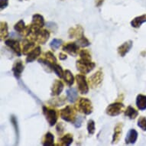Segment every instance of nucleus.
Returning a JSON list of instances; mask_svg holds the SVG:
<instances>
[{
    "label": "nucleus",
    "mask_w": 146,
    "mask_h": 146,
    "mask_svg": "<svg viewBox=\"0 0 146 146\" xmlns=\"http://www.w3.org/2000/svg\"><path fill=\"white\" fill-rule=\"evenodd\" d=\"M30 38L40 44H44L50 38V31L46 29L33 30L30 35Z\"/></svg>",
    "instance_id": "1"
},
{
    "label": "nucleus",
    "mask_w": 146,
    "mask_h": 146,
    "mask_svg": "<svg viewBox=\"0 0 146 146\" xmlns=\"http://www.w3.org/2000/svg\"><path fill=\"white\" fill-rule=\"evenodd\" d=\"M76 66H77V69L81 74H87L95 68L96 64L94 62H92L91 60L80 58L79 60H77L76 62Z\"/></svg>",
    "instance_id": "2"
},
{
    "label": "nucleus",
    "mask_w": 146,
    "mask_h": 146,
    "mask_svg": "<svg viewBox=\"0 0 146 146\" xmlns=\"http://www.w3.org/2000/svg\"><path fill=\"white\" fill-rule=\"evenodd\" d=\"M77 111L84 115H90L94 111V108L91 102L87 98H80L76 106Z\"/></svg>",
    "instance_id": "3"
},
{
    "label": "nucleus",
    "mask_w": 146,
    "mask_h": 146,
    "mask_svg": "<svg viewBox=\"0 0 146 146\" xmlns=\"http://www.w3.org/2000/svg\"><path fill=\"white\" fill-rule=\"evenodd\" d=\"M60 116L63 120L67 122L74 123L76 119V111L72 106H67L60 111Z\"/></svg>",
    "instance_id": "4"
},
{
    "label": "nucleus",
    "mask_w": 146,
    "mask_h": 146,
    "mask_svg": "<svg viewBox=\"0 0 146 146\" xmlns=\"http://www.w3.org/2000/svg\"><path fill=\"white\" fill-rule=\"evenodd\" d=\"M42 110H43L44 115L45 116L46 120L48 121L49 125L54 126L58 121V115L57 110L51 108L47 107L45 106H44L42 107Z\"/></svg>",
    "instance_id": "5"
},
{
    "label": "nucleus",
    "mask_w": 146,
    "mask_h": 146,
    "mask_svg": "<svg viewBox=\"0 0 146 146\" xmlns=\"http://www.w3.org/2000/svg\"><path fill=\"white\" fill-rule=\"evenodd\" d=\"M124 104L121 102H115L110 104L106 109V113L110 116H117L124 110Z\"/></svg>",
    "instance_id": "6"
},
{
    "label": "nucleus",
    "mask_w": 146,
    "mask_h": 146,
    "mask_svg": "<svg viewBox=\"0 0 146 146\" xmlns=\"http://www.w3.org/2000/svg\"><path fill=\"white\" fill-rule=\"evenodd\" d=\"M76 81H77L78 90L83 95H86L89 92V84L86 80V77L82 74H77L76 76Z\"/></svg>",
    "instance_id": "7"
},
{
    "label": "nucleus",
    "mask_w": 146,
    "mask_h": 146,
    "mask_svg": "<svg viewBox=\"0 0 146 146\" xmlns=\"http://www.w3.org/2000/svg\"><path fill=\"white\" fill-rule=\"evenodd\" d=\"M103 80V71L100 70L98 71H96L95 74L92 75L88 79L89 86H90L92 89H95L100 86Z\"/></svg>",
    "instance_id": "8"
},
{
    "label": "nucleus",
    "mask_w": 146,
    "mask_h": 146,
    "mask_svg": "<svg viewBox=\"0 0 146 146\" xmlns=\"http://www.w3.org/2000/svg\"><path fill=\"white\" fill-rule=\"evenodd\" d=\"M79 48L80 47L76 42H68L63 46L62 50L63 51L69 54L70 55L76 57L79 52Z\"/></svg>",
    "instance_id": "9"
},
{
    "label": "nucleus",
    "mask_w": 146,
    "mask_h": 146,
    "mask_svg": "<svg viewBox=\"0 0 146 146\" xmlns=\"http://www.w3.org/2000/svg\"><path fill=\"white\" fill-rule=\"evenodd\" d=\"M44 17L40 14H35L32 16V21H31V29L33 30H38V29H42L44 26Z\"/></svg>",
    "instance_id": "10"
},
{
    "label": "nucleus",
    "mask_w": 146,
    "mask_h": 146,
    "mask_svg": "<svg viewBox=\"0 0 146 146\" xmlns=\"http://www.w3.org/2000/svg\"><path fill=\"white\" fill-rule=\"evenodd\" d=\"M5 45L9 47L11 50H12L15 53L17 56H19V57L22 56V49H21L20 44L19 41L14 40V39H7L5 41Z\"/></svg>",
    "instance_id": "11"
},
{
    "label": "nucleus",
    "mask_w": 146,
    "mask_h": 146,
    "mask_svg": "<svg viewBox=\"0 0 146 146\" xmlns=\"http://www.w3.org/2000/svg\"><path fill=\"white\" fill-rule=\"evenodd\" d=\"M25 66L23 64L22 60H18L16 61H15L14 64L12 66V72H13V74L14 77L16 78L17 80H19L21 76H22V72L24 71Z\"/></svg>",
    "instance_id": "12"
},
{
    "label": "nucleus",
    "mask_w": 146,
    "mask_h": 146,
    "mask_svg": "<svg viewBox=\"0 0 146 146\" xmlns=\"http://www.w3.org/2000/svg\"><path fill=\"white\" fill-rule=\"evenodd\" d=\"M84 35V30L81 25H77L73 27L68 30V36L69 38H80Z\"/></svg>",
    "instance_id": "13"
},
{
    "label": "nucleus",
    "mask_w": 146,
    "mask_h": 146,
    "mask_svg": "<svg viewBox=\"0 0 146 146\" xmlns=\"http://www.w3.org/2000/svg\"><path fill=\"white\" fill-rule=\"evenodd\" d=\"M132 45H133V42L131 40H129V41H125L124 43L121 44V45L117 48L118 54H119L120 57H125L127 53L129 52V50L132 49Z\"/></svg>",
    "instance_id": "14"
},
{
    "label": "nucleus",
    "mask_w": 146,
    "mask_h": 146,
    "mask_svg": "<svg viewBox=\"0 0 146 146\" xmlns=\"http://www.w3.org/2000/svg\"><path fill=\"white\" fill-rule=\"evenodd\" d=\"M63 90H64V84L60 80H55L51 86V94H50L52 96H60Z\"/></svg>",
    "instance_id": "15"
},
{
    "label": "nucleus",
    "mask_w": 146,
    "mask_h": 146,
    "mask_svg": "<svg viewBox=\"0 0 146 146\" xmlns=\"http://www.w3.org/2000/svg\"><path fill=\"white\" fill-rule=\"evenodd\" d=\"M41 48L40 46H38L32 50H31L30 52L27 54L26 60L27 63H32L34 60H35L37 58H38L39 56L41 55Z\"/></svg>",
    "instance_id": "16"
},
{
    "label": "nucleus",
    "mask_w": 146,
    "mask_h": 146,
    "mask_svg": "<svg viewBox=\"0 0 146 146\" xmlns=\"http://www.w3.org/2000/svg\"><path fill=\"white\" fill-rule=\"evenodd\" d=\"M35 48V44L31 38L25 39L22 41V54L25 55H27Z\"/></svg>",
    "instance_id": "17"
},
{
    "label": "nucleus",
    "mask_w": 146,
    "mask_h": 146,
    "mask_svg": "<svg viewBox=\"0 0 146 146\" xmlns=\"http://www.w3.org/2000/svg\"><path fill=\"white\" fill-rule=\"evenodd\" d=\"M137 139H138V132L134 129H131L127 133L125 141L126 145L135 144L136 142Z\"/></svg>",
    "instance_id": "18"
},
{
    "label": "nucleus",
    "mask_w": 146,
    "mask_h": 146,
    "mask_svg": "<svg viewBox=\"0 0 146 146\" xmlns=\"http://www.w3.org/2000/svg\"><path fill=\"white\" fill-rule=\"evenodd\" d=\"M122 127L123 124L122 122L118 123L114 128V132H113V139H112V144H116L118 141H119L120 137L122 133Z\"/></svg>",
    "instance_id": "19"
},
{
    "label": "nucleus",
    "mask_w": 146,
    "mask_h": 146,
    "mask_svg": "<svg viewBox=\"0 0 146 146\" xmlns=\"http://www.w3.org/2000/svg\"><path fill=\"white\" fill-rule=\"evenodd\" d=\"M66 94L67 100L70 103H74L78 100V93L77 90L74 87L67 89L66 90Z\"/></svg>",
    "instance_id": "20"
},
{
    "label": "nucleus",
    "mask_w": 146,
    "mask_h": 146,
    "mask_svg": "<svg viewBox=\"0 0 146 146\" xmlns=\"http://www.w3.org/2000/svg\"><path fill=\"white\" fill-rule=\"evenodd\" d=\"M59 143L58 144V145H64V146H69L73 142V135L71 134H66L63 137H60L58 139Z\"/></svg>",
    "instance_id": "21"
},
{
    "label": "nucleus",
    "mask_w": 146,
    "mask_h": 146,
    "mask_svg": "<svg viewBox=\"0 0 146 146\" xmlns=\"http://www.w3.org/2000/svg\"><path fill=\"white\" fill-rule=\"evenodd\" d=\"M136 106L139 110L143 111L146 110V96L139 94L136 97Z\"/></svg>",
    "instance_id": "22"
},
{
    "label": "nucleus",
    "mask_w": 146,
    "mask_h": 146,
    "mask_svg": "<svg viewBox=\"0 0 146 146\" xmlns=\"http://www.w3.org/2000/svg\"><path fill=\"white\" fill-rule=\"evenodd\" d=\"M54 137L51 132H47L42 140V145L44 146H53L54 145Z\"/></svg>",
    "instance_id": "23"
},
{
    "label": "nucleus",
    "mask_w": 146,
    "mask_h": 146,
    "mask_svg": "<svg viewBox=\"0 0 146 146\" xmlns=\"http://www.w3.org/2000/svg\"><path fill=\"white\" fill-rule=\"evenodd\" d=\"M144 22H146V15H140V16L135 17L134 19L132 20L131 25L133 28L138 29V28L141 27V25L143 24Z\"/></svg>",
    "instance_id": "24"
},
{
    "label": "nucleus",
    "mask_w": 146,
    "mask_h": 146,
    "mask_svg": "<svg viewBox=\"0 0 146 146\" xmlns=\"http://www.w3.org/2000/svg\"><path fill=\"white\" fill-rule=\"evenodd\" d=\"M124 115L125 116L129 118L130 119H135L139 115V113L135 108L132 107V106H129L126 110H125Z\"/></svg>",
    "instance_id": "25"
},
{
    "label": "nucleus",
    "mask_w": 146,
    "mask_h": 146,
    "mask_svg": "<svg viewBox=\"0 0 146 146\" xmlns=\"http://www.w3.org/2000/svg\"><path fill=\"white\" fill-rule=\"evenodd\" d=\"M63 78L64 80V82L66 83L67 86H70L74 84V75L71 73V71L69 70H65Z\"/></svg>",
    "instance_id": "26"
},
{
    "label": "nucleus",
    "mask_w": 146,
    "mask_h": 146,
    "mask_svg": "<svg viewBox=\"0 0 146 146\" xmlns=\"http://www.w3.org/2000/svg\"><path fill=\"white\" fill-rule=\"evenodd\" d=\"M26 28L27 26L25 25V23L23 20H19L14 25L15 31L18 32V33H19L21 35H24V33L25 30H26Z\"/></svg>",
    "instance_id": "27"
},
{
    "label": "nucleus",
    "mask_w": 146,
    "mask_h": 146,
    "mask_svg": "<svg viewBox=\"0 0 146 146\" xmlns=\"http://www.w3.org/2000/svg\"><path fill=\"white\" fill-rule=\"evenodd\" d=\"M9 35V30H8V24L5 22H1L0 24V36L1 41H3Z\"/></svg>",
    "instance_id": "28"
},
{
    "label": "nucleus",
    "mask_w": 146,
    "mask_h": 146,
    "mask_svg": "<svg viewBox=\"0 0 146 146\" xmlns=\"http://www.w3.org/2000/svg\"><path fill=\"white\" fill-rule=\"evenodd\" d=\"M11 122L12 125H13L15 129V136H16V144H18L19 141V124H18V120L17 118L14 115L11 116Z\"/></svg>",
    "instance_id": "29"
},
{
    "label": "nucleus",
    "mask_w": 146,
    "mask_h": 146,
    "mask_svg": "<svg viewBox=\"0 0 146 146\" xmlns=\"http://www.w3.org/2000/svg\"><path fill=\"white\" fill-rule=\"evenodd\" d=\"M53 71L55 73V74L57 75L60 79L63 78V77H64V71L63 70L61 66L58 64H57V63L54 64V66H53Z\"/></svg>",
    "instance_id": "30"
},
{
    "label": "nucleus",
    "mask_w": 146,
    "mask_h": 146,
    "mask_svg": "<svg viewBox=\"0 0 146 146\" xmlns=\"http://www.w3.org/2000/svg\"><path fill=\"white\" fill-rule=\"evenodd\" d=\"M76 43L78 44L79 47H81V48H86V47H88V46L90 45V42L89 41L88 39L86 38L85 36H82L81 38H80L77 40Z\"/></svg>",
    "instance_id": "31"
},
{
    "label": "nucleus",
    "mask_w": 146,
    "mask_h": 146,
    "mask_svg": "<svg viewBox=\"0 0 146 146\" xmlns=\"http://www.w3.org/2000/svg\"><path fill=\"white\" fill-rule=\"evenodd\" d=\"M62 43H63V41L61 40V39L54 38L52 41H50V47L52 50H57L58 48H60V45L62 44Z\"/></svg>",
    "instance_id": "32"
},
{
    "label": "nucleus",
    "mask_w": 146,
    "mask_h": 146,
    "mask_svg": "<svg viewBox=\"0 0 146 146\" xmlns=\"http://www.w3.org/2000/svg\"><path fill=\"white\" fill-rule=\"evenodd\" d=\"M51 106H61L65 104V100L64 97H60V98H54L51 100L49 101Z\"/></svg>",
    "instance_id": "33"
},
{
    "label": "nucleus",
    "mask_w": 146,
    "mask_h": 146,
    "mask_svg": "<svg viewBox=\"0 0 146 146\" xmlns=\"http://www.w3.org/2000/svg\"><path fill=\"white\" fill-rule=\"evenodd\" d=\"M87 131L90 135H93L96 131V126H95V122L93 119H90L87 122Z\"/></svg>",
    "instance_id": "34"
},
{
    "label": "nucleus",
    "mask_w": 146,
    "mask_h": 146,
    "mask_svg": "<svg viewBox=\"0 0 146 146\" xmlns=\"http://www.w3.org/2000/svg\"><path fill=\"white\" fill-rule=\"evenodd\" d=\"M44 58H45L46 60H48V61H50L51 63H57V58H55V56L54 55V54H53L51 51H47L44 54Z\"/></svg>",
    "instance_id": "35"
},
{
    "label": "nucleus",
    "mask_w": 146,
    "mask_h": 146,
    "mask_svg": "<svg viewBox=\"0 0 146 146\" xmlns=\"http://www.w3.org/2000/svg\"><path fill=\"white\" fill-rule=\"evenodd\" d=\"M138 126L143 131H146V118L141 116L138 120Z\"/></svg>",
    "instance_id": "36"
},
{
    "label": "nucleus",
    "mask_w": 146,
    "mask_h": 146,
    "mask_svg": "<svg viewBox=\"0 0 146 146\" xmlns=\"http://www.w3.org/2000/svg\"><path fill=\"white\" fill-rule=\"evenodd\" d=\"M79 55L80 58L91 60V54L88 50H81L80 51Z\"/></svg>",
    "instance_id": "37"
},
{
    "label": "nucleus",
    "mask_w": 146,
    "mask_h": 146,
    "mask_svg": "<svg viewBox=\"0 0 146 146\" xmlns=\"http://www.w3.org/2000/svg\"><path fill=\"white\" fill-rule=\"evenodd\" d=\"M56 132L59 135H61L64 133V125L62 122H58V125H56Z\"/></svg>",
    "instance_id": "38"
},
{
    "label": "nucleus",
    "mask_w": 146,
    "mask_h": 146,
    "mask_svg": "<svg viewBox=\"0 0 146 146\" xmlns=\"http://www.w3.org/2000/svg\"><path fill=\"white\" fill-rule=\"evenodd\" d=\"M83 121H84V117L83 116H77L76 119H75L74 122L73 124L74 125V126L76 128H80V127L82 125V123H83Z\"/></svg>",
    "instance_id": "39"
},
{
    "label": "nucleus",
    "mask_w": 146,
    "mask_h": 146,
    "mask_svg": "<svg viewBox=\"0 0 146 146\" xmlns=\"http://www.w3.org/2000/svg\"><path fill=\"white\" fill-rule=\"evenodd\" d=\"M47 27H48V29H50V30L52 31H56L57 29H58L57 25L55 23H54V22H48L47 23Z\"/></svg>",
    "instance_id": "40"
},
{
    "label": "nucleus",
    "mask_w": 146,
    "mask_h": 146,
    "mask_svg": "<svg viewBox=\"0 0 146 146\" xmlns=\"http://www.w3.org/2000/svg\"><path fill=\"white\" fill-rule=\"evenodd\" d=\"M9 5V0H0V9L3 10Z\"/></svg>",
    "instance_id": "41"
},
{
    "label": "nucleus",
    "mask_w": 146,
    "mask_h": 146,
    "mask_svg": "<svg viewBox=\"0 0 146 146\" xmlns=\"http://www.w3.org/2000/svg\"><path fill=\"white\" fill-rule=\"evenodd\" d=\"M59 59L60 60H65L67 59V54H65L64 53H60L59 54Z\"/></svg>",
    "instance_id": "42"
},
{
    "label": "nucleus",
    "mask_w": 146,
    "mask_h": 146,
    "mask_svg": "<svg viewBox=\"0 0 146 146\" xmlns=\"http://www.w3.org/2000/svg\"><path fill=\"white\" fill-rule=\"evenodd\" d=\"M105 0H96V6L97 8H100L101 5H103Z\"/></svg>",
    "instance_id": "43"
},
{
    "label": "nucleus",
    "mask_w": 146,
    "mask_h": 146,
    "mask_svg": "<svg viewBox=\"0 0 146 146\" xmlns=\"http://www.w3.org/2000/svg\"><path fill=\"white\" fill-rule=\"evenodd\" d=\"M19 1H20V2H22V1H25V0H19Z\"/></svg>",
    "instance_id": "44"
}]
</instances>
